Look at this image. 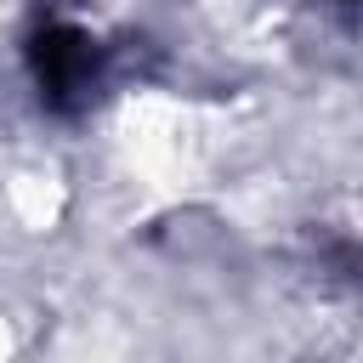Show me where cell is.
<instances>
[{
  "label": "cell",
  "instance_id": "6da1fadb",
  "mask_svg": "<svg viewBox=\"0 0 363 363\" xmlns=\"http://www.w3.org/2000/svg\"><path fill=\"white\" fill-rule=\"evenodd\" d=\"M96 34H85L79 23H51L45 40L34 45V62H40V85L57 96V102H85L102 62H96Z\"/></svg>",
  "mask_w": 363,
  "mask_h": 363
}]
</instances>
